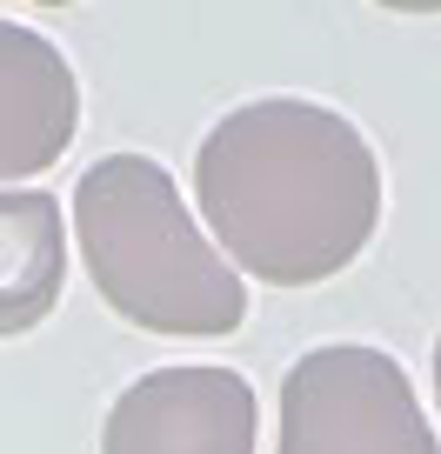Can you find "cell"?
<instances>
[{
  "label": "cell",
  "mask_w": 441,
  "mask_h": 454,
  "mask_svg": "<svg viewBox=\"0 0 441 454\" xmlns=\"http://www.w3.org/2000/svg\"><path fill=\"white\" fill-rule=\"evenodd\" d=\"M67 227L41 187H0V340H20L60 308Z\"/></svg>",
  "instance_id": "obj_6"
},
{
  "label": "cell",
  "mask_w": 441,
  "mask_h": 454,
  "mask_svg": "<svg viewBox=\"0 0 441 454\" xmlns=\"http://www.w3.org/2000/svg\"><path fill=\"white\" fill-rule=\"evenodd\" d=\"M194 200L234 274L321 287L355 268L382 227V160L321 100H248L194 154Z\"/></svg>",
  "instance_id": "obj_1"
},
{
  "label": "cell",
  "mask_w": 441,
  "mask_h": 454,
  "mask_svg": "<svg viewBox=\"0 0 441 454\" xmlns=\"http://www.w3.org/2000/svg\"><path fill=\"white\" fill-rule=\"evenodd\" d=\"M261 401L234 368H154L121 387L100 454H255Z\"/></svg>",
  "instance_id": "obj_4"
},
{
  "label": "cell",
  "mask_w": 441,
  "mask_h": 454,
  "mask_svg": "<svg viewBox=\"0 0 441 454\" xmlns=\"http://www.w3.org/2000/svg\"><path fill=\"white\" fill-rule=\"evenodd\" d=\"M34 7H74V0H34Z\"/></svg>",
  "instance_id": "obj_9"
},
{
  "label": "cell",
  "mask_w": 441,
  "mask_h": 454,
  "mask_svg": "<svg viewBox=\"0 0 441 454\" xmlns=\"http://www.w3.org/2000/svg\"><path fill=\"white\" fill-rule=\"evenodd\" d=\"M274 454H441V441L395 355L327 340L287 368Z\"/></svg>",
  "instance_id": "obj_3"
},
{
  "label": "cell",
  "mask_w": 441,
  "mask_h": 454,
  "mask_svg": "<svg viewBox=\"0 0 441 454\" xmlns=\"http://www.w3.org/2000/svg\"><path fill=\"white\" fill-rule=\"evenodd\" d=\"M382 7H395V14H441V0H382Z\"/></svg>",
  "instance_id": "obj_7"
},
{
  "label": "cell",
  "mask_w": 441,
  "mask_h": 454,
  "mask_svg": "<svg viewBox=\"0 0 441 454\" xmlns=\"http://www.w3.org/2000/svg\"><path fill=\"white\" fill-rule=\"evenodd\" d=\"M74 241L94 294L147 334L221 340L248 321L241 274L147 154H107L74 181Z\"/></svg>",
  "instance_id": "obj_2"
},
{
  "label": "cell",
  "mask_w": 441,
  "mask_h": 454,
  "mask_svg": "<svg viewBox=\"0 0 441 454\" xmlns=\"http://www.w3.org/2000/svg\"><path fill=\"white\" fill-rule=\"evenodd\" d=\"M81 134V81L47 34L0 20V187L54 168Z\"/></svg>",
  "instance_id": "obj_5"
},
{
  "label": "cell",
  "mask_w": 441,
  "mask_h": 454,
  "mask_svg": "<svg viewBox=\"0 0 441 454\" xmlns=\"http://www.w3.org/2000/svg\"><path fill=\"white\" fill-rule=\"evenodd\" d=\"M435 401H441V340H435Z\"/></svg>",
  "instance_id": "obj_8"
}]
</instances>
